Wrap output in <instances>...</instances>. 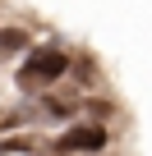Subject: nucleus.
Masks as SVG:
<instances>
[{
    "mask_svg": "<svg viewBox=\"0 0 152 156\" xmlns=\"http://www.w3.org/2000/svg\"><path fill=\"white\" fill-rule=\"evenodd\" d=\"M65 69H69V55H65L60 46H37V51H28V60H23V69H19V87H23V92L51 87Z\"/></svg>",
    "mask_w": 152,
    "mask_h": 156,
    "instance_id": "nucleus-1",
    "label": "nucleus"
},
{
    "mask_svg": "<svg viewBox=\"0 0 152 156\" xmlns=\"http://www.w3.org/2000/svg\"><path fill=\"white\" fill-rule=\"evenodd\" d=\"M55 147L69 151V156H79V151H102V147H106V129H102V124H79V129L60 133Z\"/></svg>",
    "mask_w": 152,
    "mask_h": 156,
    "instance_id": "nucleus-2",
    "label": "nucleus"
},
{
    "mask_svg": "<svg viewBox=\"0 0 152 156\" xmlns=\"http://www.w3.org/2000/svg\"><path fill=\"white\" fill-rule=\"evenodd\" d=\"M23 46H28V32L23 28H0V64H5L9 55H19Z\"/></svg>",
    "mask_w": 152,
    "mask_h": 156,
    "instance_id": "nucleus-3",
    "label": "nucleus"
},
{
    "mask_svg": "<svg viewBox=\"0 0 152 156\" xmlns=\"http://www.w3.org/2000/svg\"><path fill=\"white\" fill-rule=\"evenodd\" d=\"M37 142L32 138H5V142H0V151H32Z\"/></svg>",
    "mask_w": 152,
    "mask_h": 156,
    "instance_id": "nucleus-4",
    "label": "nucleus"
},
{
    "mask_svg": "<svg viewBox=\"0 0 152 156\" xmlns=\"http://www.w3.org/2000/svg\"><path fill=\"white\" fill-rule=\"evenodd\" d=\"M23 119V110H5V115H0V129H9V124H19Z\"/></svg>",
    "mask_w": 152,
    "mask_h": 156,
    "instance_id": "nucleus-5",
    "label": "nucleus"
},
{
    "mask_svg": "<svg viewBox=\"0 0 152 156\" xmlns=\"http://www.w3.org/2000/svg\"><path fill=\"white\" fill-rule=\"evenodd\" d=\"M55 156H69V151H55Z\"/></svg>",
    "mask_w": 152,
    "mask_h": 156,
    "instance_id": "nucleus-6",
    "label": "nucleus"
}]
</instances>
